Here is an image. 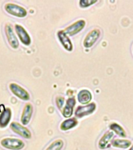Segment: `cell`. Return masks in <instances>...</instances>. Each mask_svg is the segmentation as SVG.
<instances>
[{"label": "cell", "instance_id": "obj_1", "mask_svg": "<svg viewBox=\"0 0 133 150\" xmlns=\"http://www.w3.org/2000/svg\"><path fill=\"white\" fill-rule=\"evenodd\" d=\"M0 145L5 149L10 150H21L25 146V144L21 139L15 138H2L0 142Z\"/></svg>", "mask_w": 133, "mask_h": 150}, {"label": "cell", "instance_id": "obj_2", "mask_svg": "<svg viewBox=\"0 0 133 150\" xmlns=\"http://www.w3.org/2000/svg\"><path fill=\"white\" fill-rule=\"evenodd\" d=\"M102 32L100 28H93L89 31L86 35L83 41V45L85 48L89 49L96 44V42L98 41L101 37Z\"/></svg>", "mask_w": 133, "mask_h": 150}, {"label": "cell", "instance_id": "obj_3", "mask_svg": "<svg viewBox=\"0 0 133 150\" xmlns=\"http://www.w3.org/2000/svg\"><path fill=\"white\" fill-rule=\"evenodd\" d=\"M5 10L10 15H13L16 17H20V18H23L27 16L28 12L23 7L18 6V5L14 4V3H6L5 5Z\"/></svg>", "mask_w": 133, "mask_h": 150}, {"label": "cell", "instance_id": "obj_4", "mask_svg": "<svg viewBox=\"0 0 133 150\" xmlns=\"http://www.w3.org/2000/svg\"><path fill=\"white\" fill-rule=\"evenodd\" d=\"M96 110V103H92L84 105H79L76 108L75 112V115L76 118H82V117L90 115L95 112Z\"/></svg>", "mask_w": 133, "mask_h": 150}, {"label": "cell", "instance_id": "obj_5", "mask_svg": "<svg viewBox=\"0 0 133 150\" xmlns=\"http://www.w3.org/2000/svg\"><path fill=\"white\" fill-rule=\"evenodd\" d=\"M9 88L12 93L14 94V96H16L17 98H21V100H30V95L28 91H26L25 89L20 86L19 84H16V83H11V84H9Z\"/></svg>", "mask_w": 133, "mask_h": 150}, {"label": "cell", "instance_id": "obj_6", "mask_svg": "<svg viewBox=\"0 0 133 150\" xmlns=\"http://www.w3.org/2000/svg\"><path fill=\"white\" fill-rule=\"evenodd\" d=\"M85 24L86 22L85 20H79L67 27L63 30L68 36H74L78 34L80 31H82L85 27Z\"/></svg>", "mask_w": 133, "mask_h": 150}, {"label": "cell", "instance_id": "obj_7", "mask_svg": "<svg viewBox=\"0 0 133 150\" xmlns=\"http://www.w3.org/2000/svg\"><path fill=\"white\" fill-rule=\"evenodd\" d=\"M115 133L111 131H106L98 142V148L100 150H104L111 146V142L114 139Z\"/></svg>", "mask_w": 133, "mask_h": 150}, {"label": "cell", "instance_id": "obj_8", "mask_svg": "<svg viewBox=\"0 0 133 150\" xmlns=\"http://www.w3.org/2000/svg\"><path fill=\"white\" fill-rule=\"evenodd\" d=\"M5 34H6L9 45L14 49H18L19 41L17 38L16 37V35L14 34L11 24H9V23L6 24V26H5Z\"/></svg>", "mask_w": 133, "mask_h": 150}, {"label": "cell", "instance_id": "obj_9", "mask_svg": "<svg viewBox=\"0 0 133 150\" xmlns=\"http://www.w3.org/2000/svg\"><path fill=\"white\" fill-rule=\"evenodd\" d=\"M14 29H15L16 35L18 36L19 39L21 40V42L24 45H27V46L30 45L31 43V38L30 35H28V31L25 30V28L20 24H15Z\"/></svg>", "mask_w": 133, "mask_h": 150}, {"label": "cell", "instance_id": "obj_10", "mask_svg": "<svg viewBox=\"0 0 133 150\" xmlns=\"http://www.w3.org/2000/svg\"><path fill=\"white\" fill-rule=\"evenodd\" d=\"M10 128L14 133L17 134L21 137L27 139H30L31 138V133L26 127L21 125L17 122H13L10 124Z\"/></svg>", "mask_w": 133, "mask_h": 150}, {"label": "cell", "instance_id": "obj_11", "mask_svg": "<svg viewBox=\"0 0 133 150\" xmlns=\"http://www.w3.org/2000/svg\"><path fill=\"white\" fill-rule=\"evenodd\" d=\"M57 37L59 38V41L60 42L61 45L68 52H71L73 50V44L71 42V40L68 36L64 30H59L57 32Z\"/></svg>", "mask_w": 133, "mask_h": 150}, {"label": "cell", "instance_id": "obj_12", "mask_svg": "<svg viewBox=\"0 0 133 150\" xmlns=\"http://www.w3.org/2000/svg\"><path fill=\"white\" fill-rule=\"evenodd\" d=\"M33 114V105L31 103L26 104L23 110V112L21 115V121L23 125H27L29 124Z\"/></svg>", "mask_w": 133, "mask_h": 150}, {"label": "cell", "instance_id": "obj_13", "mask_svg": "<svg viewBox=\"0 0 133 150\" xmlns=\"http://www.w3.org/2000/svg\"><path fill=\"white\" fill-rule=\"evenodd\" d=\"M76 105V100L75 97H70L66 102L65 106L63 110V116L65 118H69L74 113V108Z\"/></svg>", "mask_w": 133, "mask_h": 150}, {"label": "cell", "instance_id": "obj_14", "mask_svg": "<svg viewBox=\"0 0 133 150\" xmlns=\"http://www.w3.org/2000/svg\"><path fill=\"white\" fill-rule=\"evenodd\" d=\"M92 96L91 91L87 89H82L78 94V100L81 104L87 105L91 103Z\"/></svg>", "mask_w": 133, "mask_h": 150}, {"label": "cell", "instance_id": "obj_15", "mask_svg": "<svg viewBox=\"0 0 133 150\" xmlns=\"http://www.w3.org/2000/svg\"><path fill=\"white\" fill-rule=\"evenodd\" d=\"M12 117V111L9 108H5L0 114V127H6L9 124Z\"/></svg>", "mask_w": 133, "mask_h": 150}, {"label": "cell", "instance_id": "obj_16", "mask_svg": "<svg viewBox=\"0 0 133 150\" xmlns=\"http://www.w3.org/2000/svg\"><path fill=\"white\" fill-rule=\"evenodd\" d=\"M131 141L126 138H115V139H113L111 142V145L113 147L117 148V149H127L131 146Z\"/></svg>", "mask_w": 133, "mask_h": 150}, {"label": "cell", "instance_id": "obj_17", "mask_svg": "<svg viewBox=\"0 0 133 150\" xmlns=\"http://www.w3.org/2000/svg\"><path fill=\"white\" fill-rule=\"evenodd\" d=\"M109 128H110V131H113L115 133V134H117V136H119L121 138H126L127 137V133L124 127L116 122L111 123L109 125Z\"/></svg>", "mask_w": 133, "mask_h": 150}, {"label": "cell", "instance_id": "obj_18", "mask_svg": "<svg viewBox=\"0 0 133 150\" xmlns=\"http://www.w3.org/2000/svg\"><path fill=\"white\" fill-rule=\"evenodd\" d=\"M78 124V121L77 118L75 117H72V118H69V119L65 120L64 121H63L61 123L60 128L61 131H66L70 130V129H72L74 127L77 126Z\"/></svg>", "mask_w": 133, "mask_h": 150}, {"label": "cell", "instance_id": "obj_19", "mask_svg": "<svg viewBox=\"0 0 133 150\" xmlns=\"http://www.w3.org/2000/svg\"><path fill=\"white\" fill-rule=\"evenodd\" d=\"M63 145L64 142L62 139H56L53 141L46 150H61L63 149Z\"/></svg>", "mask_w": 133, "mask_h": 150}, {"label": "cell", "instance_id": "obj_20", "mask_svg": "<svg viewBox=\"0 0 133 150\" xmlns=\"http://www.w3.org/2000/svg\"><path fill=\"white\" fill-rule=\"evenodd\" d=\"M97 2V0H80L79 6L81 8H88Z\"/></svg>", "mask_w": 133, "mask_h": 150}, {"label": "cell", "instance_id": "obj_21", "mask_svg": "<svg viewBox=\"0 0 133 150\" xmlns=\"http://www.w3.org/2000/svg\"><path fill=\"white\" fill-rule=\"evenodd\" d=\"M56 103L59 109L61 110L63 106V104H64V98L62 96H57L56 98Z\"/></svg>", "mask_w": 133, "mask_h": 150}, {"label": "cell", "instance_id": "obj_22", "mask_svg": "<svg viewBox=\"0 0 133 150\" xmlns=\"http://www.w3.org/2000/svg\"><path fill=\"white\" fill-rule=\"evenodd\" d=\"M128 150H133V143H132L131 146L129 148V149H128Z\"/></svg>", "mask_w": 133, "mask_h": 150}, {"label": "cell", "instance_id": "obj_23", "mask_svg": "<svg viewBox=\"0 0 133 150\" xmlns=\"http://www.w3.org/2000/svg\"><path fill=\"white\" fill-rule=\"evenodd\" d=\"M132 52H133V47H132Z\"/></svg>", "mask_w": 133, "mask_h": 150}]
</instances>
